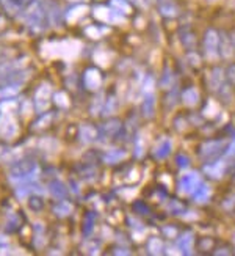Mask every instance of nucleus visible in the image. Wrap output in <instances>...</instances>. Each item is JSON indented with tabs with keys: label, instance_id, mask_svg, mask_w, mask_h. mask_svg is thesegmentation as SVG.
Instances as JSON below:
<instances>
[{
	"label": "nucleus",
	"instance_id": "31",
	"mask_svg": "<svg viewBox=\"0 0 235 256\" xmlns=\"http://www.w3.org/2000/svg\"><path fill=\"white\" fill-rule=\"evenodd\" d=\"M116 107H118V104H116V98L115 96H111V98H108V101H107V106L104 107V115H111L116 110Z\"/></svg>",
	"mask_w": 235,
	"mask_h": 256
},
{
	"label": "nucleus",
	"instance_id": "28",
	"mask_svg": "<svg viewBox=\"0 0 235 256\" xmlns=\"http://www.w3.org/2000/svg\"><path fill=\"white\" fill-rule=\"evenodd\" d=\"M162 88H165V90H170L171 86H174V74L171 72L170 68H166L163 77H162V82H160Z\"/></svg>",
	"mask_w": 235,
	"mask_h": 256
},
{
	"label": "nucleus",
	"instance_id": "27",
	"mask_svg": "<svg viewBox=\"0 0 235 256\" xmlns=\"http://www.w3.org/2000/svg\"><path fill=\"white\" fill-rule=\"evenodd\" d=\"M119 128H121V123L118 120H115V121H110V123H107V124H104V128H102V134L105 137H111L113 134H116L118 130H119Z\"/></svg>",
	"mask_w": 235,
	"mask_h": 256
},
{
	"label": "nucleus",
	"instance_id": "9",
	"mask_svg": "<svg viewBox=\"0 0 235 256\" xmlns=\"http://www.w3.org/2000/svg\"><path fill=\"white\" fill-rule=\"evenodd\" d=\"M226 77H225V70L223 68H214L210 71L209 74V88L214 93H218V90L223 86V84H225Z\"/></svg>",
	"mask_w": 235,
	"mask_h": 256
},
{
	"label": "nucleus",
	"instance_id": "21",
	"mask_svg": "<svg viewBox=\"0 0 235 256\" xmlns=\"http://www.w3.org/2000/svg\"><path fill=\"white\" fill-rule=\"evenodd\" d=\"M126 152L122 151V150H111L110 152H107L105 154V158H104V160L107 162V164H118V162H121L122 159H126Z\"/></svg>",
	"mask_w": 235,
	"mask_h": 256
},
{
	"label": "nucleus",
	"instance_id": "8",
	"mask_svg": "<svg viewBox=\"0 0 235 256\" xmlns=\"http://www.w3.org/2000/svg\"><path fill=\"white\" fill-rule=\"evenodd\" d=\"M204 174H207L210 180H221L226 172V162L225 160H215L204 165Z\"/></svg>",
	"mask_w": 235,
	"mask_h": 256
},
{
	"label": "nucleus",
	"instance_id": "4",
	"mask_svg": "<svg viewBox=\"0 0 235 256\" xmlns=\"http://www.w3.org/2000/svg\"><path fill=\"white\" fill-rule=\"evenodd\" d=\"M204 50H206L207 57L210 60L218 58V55H220V35H218L217 30L210 28V30L206 32V35H204Z\"/></svg>",
	"mask_w": 235,
	"mask_h": 256
},
{
	"label": "nucleus",
	"instance_id": "20",
	"mask_svg": "<svg viewBox=\"0 0 235 256\" xmlns=\"http://www.w3.org/2000/svg\"><path fill=\"white\" fill-rule=\"evenodd\" d=\"M80 137H82V140H83L85 143H91V142H94L96 137H97V130H96L93 126H86V124H83V126L80 128Z\"/></svg>",
	"mask_w": 235,
	"mask_h": 256
},
{
	"label": "nucleus",
	"instance_id": "34",
	"mask_svg": "<svg viewBox=\"0 0 235 256\" xmlns=\"http://www.w3.org/2000/svg\"><path fill=\"white\" fill-rule=\"evenodd\" d=\"M107 30L105 28H100V27H88L85 30V33L88 36H91V38H100L102 36V33H105Z\"/></svg>",
	"mask_w": 235,
	"mask_h": 256
},
{
	"label": "nucleus",
	"instance_id": "15",
	"mask_svg": "<svg viewBox=\"0 0 235 256\" xmlns=\"http://www.w3.org/2000/svg\"><path fill=\"white\" fill-rule=\"evenodd\" d=\"M193 198H195V202L196 203H207L209 200H210V195H212V190H210V187L206 184V182H201L198 186L196 190L192 194Z\"/></svg>",
	"mask_w": 235,
	"mask_h": 256
},
{
	"label": "nucleus",
	"instance_id": "19",
	"mask_svg": "<svg viewBox=\"0 0 235 256\" xmlns=\"http://www.w3.org/2000/svg\"><path fill=\"white\" fill-rule=\"evenodd\" d=\"M49 192H50V195H53L55 198H58V200H64L66 195H68L66 186L61 181H52L49 184Z\"/></svg>",
	"mask_w": 235,
	"mask_h": 256
},
{
	"label": "nucleus",
	"instance_id": "26",
	"mask_svg": "<svg viewBox=\"0 0 235 256\" xmlns=\"http://www.w3.org/2000/svg\"><path fill=\"white\" fill-rule=\"evenodd\" d=\"M86 11H88L86 6H75V8H72V10L68 11V14H66V19H68L69 22L77 20V19H80L82 16H85Z\"/></svg>",
	"mask_w": 235,
	"mask_h": 256
},
{
	"label": "nucleus",
	"instance_id": "30",
	"mask_svg": "<svg viewBox=\"0 0 235 256\" xmlns=\"http://www.w3.org/2000/svg\"><path fill=\"white\" fill-rule=\"evenodd\" d=\"M53 99H55V104H57L58 107H68L69 106V99H68V94L66 93H63V92H60V93H57L53 96Z\"/></svg>",
	"mask_w": 235,
	"mask_h": 256
},
{
	"label": "nucleus",
	"instance_id": "24",
	"mask_svg": "<svg viewBox=\"0 0 235 256\" xmlns=\"http://www.w3.org/2000/svg\"><path fill=\"white\" fill-rule=\"evenodd\" d=\"M111 8H115V11H118V13H132V6L126 0H111Z\"/></svg>",
	"mask_w": 235,
	"mask_h": 256
},
{
	"label": "nucleus",
	"instance_id": "14",
	"mask_svg": "<svg viewBox=\"0 0 235 256\" xmlns=\"http://www.w3.org/2000/svg\"><path fill=\"white\" fill-rule=\"evenodd\" d=\"M141 110H143L144 118H152L155 115V96H154V93H146L143 106H141Z\"/></svg>",
	"mask_w": 235,
	"mask_h": 256
},
{
	"label": "nucleus",
	"instance_id": "40",
	"mask_svg": "<svg viewBox=\"0 0 235 256\" xmlns=\"http://www.w3.org/2000/svg\"><path fill=\"white\" fill-rule=\"evenodd\" d=\"M3 22H5V20H3L2 18H0V28H2V27H3Z\"/></svg>",
	"mask_w": 235,
	"mask_h": 256
},
{
	"label": "nucleus",
	"instance_id": "23",
	"mask_svg": "<svg viewBox=\"0 0 235 256\" xmlns=\"http://www.w3.org/2000/svg\"><path fill=\"white\" fill-rule=\"evenodd\" d=\"M148 250L151 254H162L163 253V242L159 238H151L148 242Z\"/></svg>",
	"mask_w": 235,
	"mask_h": 256
},
{
	"label": "nucleus",
	"instance_id": "6",
	"mask_svg": "<svg viewBox=\"0 0 235 256\" xmlns=\"http://www.w3.org/2000/svg\"><path fill=\"white\" fill-rule=\"evenodd\" d=\"M50 94H52V88L47 84H42L35 94V104H36V110L39 114L46 112L50 106Z\"/></svg>",
	"mask_w": 235,
	"mask_h": 256
},
{
	"label": "nucleus",
	"instance_id": "38",
	"mask_svg": "<svg viewBox=\"0 0 235 256\" xmlns=\"http://www.w3.org/2000/svg\"><path fill=\"white\" fill-rule=\"evenodd\" d=\"M226 154H228V156H235V138H234V142L229 144V150H228Z\"/></svg>",
	"mask_w": 235,
	"mask_h": 256
},
{
	"label": "nucleus",
	"instance_id": "11",
	"mask_svg": "<svg viewBox=\"0 0 235 256\" xmlns=\"http://www.w3.org/2000/svg\"><path fill=\"white\" fill-rule=\"evenodd\" d=\"M85 85L88 90H91V92L99 90L100 85H102V76H100V72L94 68L88 70L85 72Z\"/></svg>",
	"mask_w": 235,
	"mask_h": 256
},
{
	"label": "nucleus",
	"instance_id": "18",
	"mask_svg": "<svg viewBox=\"0 0 235 256\" xmlns=\"http://www.w3.org/2000/svg\"><path fill=\"white\" fill-rule=\"evenodd\" d=\"M182 101L187 107H195L199 102V92L196 88H187V90L182 93Z\"/></svg>",
	"mask_w": 235,
	"mask_h": 256
},
{
	"label": "nucleus",
	"instance_id": "32",
	"mask_svg": "<svg viewBox=\"0 0 235 256\" xmlns=\"http://www.w3.org/2000/svg\"><path fill=\"white\" fill-rule=\"evenodd\" d=\"M225 77L229 85H235V63H231L225 71Z\"/></svg>",
	"mask_w": 235,
	"mask_h": 256
},
{
	"label": "nucleus",
	"instance_id": "12",
	"mask_svg": "<svg viewBox=\"0 0 235 256\" xmlns=\"http://www.w3.org/2000/svg\"><path fill=\"white\" fill-rule=\"evenodd\" d=\"M193 244H195V234L192 231H187L177 239L176 246L184 254H190V253H192V248H193Z\"/></svg>",
	"mask_w": 235,
	"mask_h": 256
},
{
	"label": "nucleus",
	"instance_id": "36",
	"mask_svg": "<svg viewBox=\"0 0 235 256\" xmlns=\"http://www.w3.org/2000/svg\"><path fill=\"white\" fill-rule=\"evenodd\" d=\"M93 220H94V216H93V214H89V216L86 217V222H85V230H83L85 234H89V232H91V230H93Z\"/></svg>",
	"mask_w": 235,
	"mask_h": 256
},
{
	"label": "nucleus",
	"instance_id": "25",
	"mask_svg": "<svg viewBox=\"0 0 235 256\" xmlns=\"http://www.w3.org/2000/svg\"><path fill=\"white\" fill-rule=\"evenodd\" d=\"M20 92V86L19 84H13V85H8L0 88V99H5V98H13L14 94H17Z\"/></svg>",
	"mask_w": 235,
	"mask_h": 256
},
{
	"label": "nucleus",
	"instance_id": "37",
	"mask_svg": "<svg viewBox=\"0 0 235 256\" xmlns=\"http://www.w3.org/2000/svg\"><path fill=\"white\" fill-rule=\"evenodd\" d=\"M177 165L181 166V168H187V166L190 165V159L187 158V156H184V154H179L177 156Z\"/></svg>",
	"mask_w": 235,
	"mask_h": 256
},
{
	"label": "nucleus",
	"instance_id": "3",
	"mask_svg": "<svg viewBox=\"0 0 235 256\" xmlns=\"http://www.w3.org/2000/svg\"><path fill=\"white\" fill-rule=\"evenodd\" d=\"M225 148H226V140H223V138L204 142L199 146V158L210 162V160L217 159L218 156L225 151Z\"/></svg>",
	"mask_w": 235,
	"mask_h": 256
},
{
	"label": "nucleus",
	"instance_id": "42",
	"mask_svg": "<svg viewBox=\"0 0 235 256\" xmlns=\"http://www.w3.org/2000/svg\"><path fill=\"white\" fill-rule=\"evenodd\" d=\"M72 2H82V0H72Z\"/></svg>",
	"mask_w": 235,
	"mask_h": 256
},
{
	"label": "nucleus",
	"instance_id": "22",
	"mask_svg": "<svg viewBox=\"0 0 235 256\" xmlns=\"http://www.w3.org/2000/svg\"><path fill=\"white\" fill-rule=\"evenodd\" d=\"M55 210V214H57L58 217H66V216H69L72 212V204L68 203V202H64V200H61V202L53 208Z\"/></svg>",
	"mask_w": 235,
	"mask_h": 256
},
{
	"label": "nucleus",
	"instance_id": "16",
	"mask_svg": "<svg viewBox=\"0 0 235 256\" xmlns=\"http://www.w3.org/2000/svg\"><path fill=\"white\" fill-rule=\"evenodd\" d=\"M220 54L223 58H231L232 54H234V44H232V40L228 38V35H223L220 36Z\"/></svg>",
	"mask_w": 235,
	"mask_h": 256
},
{
	"label": "nucleus",
	"instance_id": "10",
	"mask_svg": "<svg viewBox=\"0 0 235 256\" xmlns=\"http://www.w3.org/2000/svg\"><path fill=\"white\" fill-rule=\"evenodd\" d=\"M94 16L99 20L107 22V24H110V22H122V16L118 14V11H113V10L105 8V6L94 8Z\"/></svg>",
	"mask_w": 235,
	"mask_h": 256
},
{
	"label": "nucleus",
	"instance_id": "41",
	"mask_svg": "<svg viewBox=\"0 0 235 256\" xmlns=\"http://www.w3.org/2000/svg\"><path fill=\"white\" fill-rule=\"evenodd\" d=\"M232 44H234V49H235V35H234V38H232Z\"/></svg>",
	"mask_w": 235,
	"mask_h": 256
},
{
	"label": "nucleus",
	"instance_id": "2",
	"mask_svg": "<svg viewBox=\"0 0 235 256\" xmlns=\"http://www.w3.org/2000/svg\"><path fill=\"white\" fill-rule=\"evenodd\" d=\"M19 132L17 121L11 112H0V138L3 140H13Z\"/></svg>",
	"mask_w": 235,
	"mask_h": 256
},
{
	"label": "nucleus",
	"instance_id": "33",
	"mask_svg": "<svg viewBox=\"0 0 235 256\" xmlns=\"http://www.w3.org/2000/svg\"><path fill=\"white\" fill-rule=\"evenodd\" d=\"M168 210H170L171 214H182V212H185V208H184L182 203H179V202H176V200H173V202L170 203V206H168Z\"/></svg>",
	"mask_w": 235,
	"mask_h": 256
},
{
	"label": "nucleus",
	"instance_id": "7",
	"mask_svg": "<svg viewBox=\"0 0 235 256\" xmlns=\"http://www.w3.org/2000/svg\"><path fill=\"white\" fill-rule=\"evenodd\" d=\"M171 152H173V142H171L170 138H168V137L160 138L159 142H157L155 146H154V150H152L154 158H155V159H159V160L166 159Z\"/></svg>",
	"mask_w": 235,
	"mask_h": 256
},
{
	"label": "nucleus",
	"instance_id": "39",
	"mask_svg": "<svg viewBox=\"0 0 235 256\" xmlns=\"http://www.w3.org/2000/svg\"><path fill=\"white\" fill-rule=\"evenodd\" d=\"M188 60H192V62H190V63H192L193 66H198V57H196V55L195 54H192V55H188Z\"/></svg>",
	"mask_w": 235,
	"mask_h": 256
},
{
	"label": "nucleus",
	"instance_id": "13",
	"mask_svg": "<svg viewBox=\"0 0 235 256\" xmlns=\"http://www.w3.org/2000/svg\"><path fill=\"white\" fill-rule=\"evenodd\" d=\"M27 20H28V26L30 27H39L42 24V20H44V10L38 5L35 6H31L28 10V13H27Z\"/></svg>",
	"mask_w": 235,
	"mask_h": 256
},
{
	"label": "nucleus",
	"instance_id": "5",
	"mask_svg": "<svg viewBox=\"0 0 235 256\" xmlns=\"http://www.w3.org/2000/svg\"><path fill=\"white\" fill-rule=\"evenodd\" d=\"M201 182L203 181H201V174L198 172H188L179 181V192H182L185 195H192Z\"/></svg>",
	"mask_w": 235,
	"mask_h": 256
},
{
	"label": "nucleus",
	"instance_id": "17",
	"mask_svg": "<svg viewBox=\"0 0 235 256\" xmlns=\"http://www.w3.org/2000/svg\"><path fill=\"white\" fill-rule=\"evenodd\" d=\"M22 64V60L17 62H11V63H5L0 66V80H8L11 74H14Z\"/></svg>",
	"mask_w": 235,
	"mask_h": 256
},
{
	"label": "nucleus",
	"instance_id": "1",
	"mask_svg": "<svg viewBox=\"0 0 235 256\" xmlns=\"http://www.w3.org/2000/svg\"><path fill=\"white\" fill-rule=\"evenodd\" d=\"M39 168L35 162L31 160H22V162H17L11 166L9 170V178L13 181H17V182H27V181H31L35 180L36 174H38Z\"/></svg>",
	"mask_w": 235,
	"mask_h": 256
},
{
	"label": "nucleus",
	"instance_id": "35",
	"mask_svg": "<svg viewBox=\"0 0 235 256\" xmlns=\"http://www.w3.org/2000/svg\"><path fill=\"white\" fill-rule=\"evenodd\" d=\"M152 86H154V79H152V76H148L146 80H144V84H143L144 93H152Z\"/></svg>",
	"mask_w": 235,
	"mask_h": 256
},
{
	"label": "nucleus",
	"instance_id": "29",
	"mask_svg": "<svg viewBox=\"0 0 235 256\" xmlns=\"http://www.w3.org/2000/svg\"><path fill=\"white\" fill-rule=\"evenodd\" d=\"M162 14L163 16H168V18H171V16H176L177 14V8H176V5L174 4H171V2H166L165 5H162Z\"/></svg>",
	"mask_w": 235,
	"mask_h": 256
}]
</instances>
